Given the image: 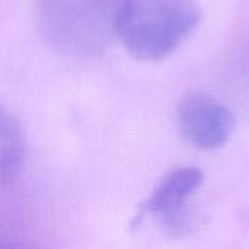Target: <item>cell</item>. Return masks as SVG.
Returning a JSON list of instances; mask_svg holds the SVG:
<instances>
[{"label":"cell","instance_id":"6da1fadb","mask_svg":"<svg viewBox=\"0 0 249 249\" xmlns=\"http://www.w3.org/2000/svg\"><path fill=\"white\" fill-rule=\"evenodd\" d=\"M123 0H36L35 19L44 41L58 54L95 58L117 38Z\"/></svg>","mask_w":249,"mask_h":249},{"label":"cell","instance_id":"7a4b0ae2","mask_svg":"<svg viewBox=\"0 0 249 249\" xmlns=\"http://www.w3.org/2000/svg\"><path fill=\"white\" fill-rule=\"evenodd\" d=\"M203 18L197 0H123L117 38L140 61H160L179 48Z\"/></svg>","mask_w":249,"mask_h":249},{"label":"cell","instance_id":"3957f363","mask_svg":"<svg viewBox=\"0 0 249 249\" xmlns=\"http://www.w3.org/2000/svg\"><path fill=\"white\" fill-rule=\"evenodd\" d=\"M175 121L182 137L201 150L223 147L235 128V115L231 108L201 89H191L179 98Z\"/></svg>","mask_w":249,"mask_h":249},{"label":"cell","instance_id":"277c9868","mask_svg":"<svg viewBox=\"0 0 249 249\" xmlns=\"http://www.w3.org/2000/svg\"><path fill=\"white\" fill-rule=\"evenodd\" d=\"M204 181L201 169L179 166L168 172L143 206V213L150 214L168 233L184 235L190 226L188 204Z\"/></svg>","mask_w":249,"mask_h":249},{"label":"cell","instance_id":"5b68a950","mask_svg":"<svg viewBox=\"0 0 249 249\" xmlns=\"http://www.w3.org/2000/svg\"><path fill=\"white\" fill-rule=\"evenodd\" d=\"M25 160V136L19 121L0 107V187L10 184Z\"/></svg>","mask_w":249,"mask_h":249},{"label":"cell","instance_id":"8992f818","mask_svg":"<svg viewBox=\"0 0 249 249\" xmlns=\"http://www.w3.org/2000/svg\"><path fill=\"white\" fill-rule=\"evenodd\" d=\"M239 76L249 90V45L245 50L244 55L241 57V61H239Z\"/></svg>","mask_w":249,"mask_h":249},{"label":"cell","instance_id":"52a82bcc","mask_svg":"<svg viewBox=\"0 0 249 249\" xmlns=\"http://www.w3.org/2000/svg\"><path fill=\"white\" fill-rule=\"evenodd\" d=\"M0 249H23L20 247H16L10 242H4V241H0Z\"/></svg>","mask_w":249,"mask_h":249}]
</instances>
